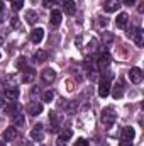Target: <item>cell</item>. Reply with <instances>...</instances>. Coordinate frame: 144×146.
<instances>
[{"label":"cell","instance_id":"obj_4","mask_svg":"<svg viewBox=\"0 0 144 146\" xmlns=\"http://www.w3.org/2000/svg\"><path fill=\"white\" fill-rule=\"evenodd\" d=\"M129 80H131L132 83H141V82H143V72H141V68H137V66L131 68V72H129Z\"/></svg>","mask_w":144,"mask_h":146},{"label":"cell","instance_id":"obj_20","mask_svg":"<svg viewBox=\"0 0 144 146\" xmlns=\"http://www.w3.org/2000/svg\"><path fill=\"white\" fill-rule=\"evenodd\" d=\"M71 136H73V131H71V129H65L63 133H59V138H58L59 145H65L68 139H71Z\"/></svg>","mask_w":144,"mask_h":146},{"label":"cell","instance_id":"obj_30","mask_svg":"<svg viewBox=\"0 0 144 146\" xmlns=\"http://www.w3.org/2000/svg\"><path fill=\"white\" fill-rule=\"evenodd\" d=\"M107 24H108V21L105 19V17H104V19H100V26H102V27H107Z\"/></svg>","mask_w":144,"mask_h":146},{"label":"cell","instance_id":"obj_14","mask_svg":"<svg viewBox=\"0 0 144 146\" xmlns=\"http://www.w3.org/2000/svg\"><path fill=\"white\" fill-rule=\"evenodd\" d=\"M112 95H114V99H122V95H124V83H122V80H119V82L114 85Z\"/></svg>","mask_w":144,"mask_h":146},{"label":"cell","instance_id":"obj_35","mask_svg":"<svg viewBox=\"0 0 144 146\" xmlns=\"http://www.w3.org/2000/svg\"><path fill=\"white\" fill-rule=\"evenodd\" d=\"M2 10H3V3L0 2V14H2Z\"/></svg>","mask_w":144,"mask_h":146},{"label":"cell","instance_id":"obj_8","mask_svg":"<svg viewBox=\"0 0 144 146\" xmlns=\"http://www.w3.org/2000/svg\"><path fill=\"white\" fill-rule=\"evenodd\" d=\"M27 112H29L31 115H34V117L39 115V114H42V104H41V102H36V100L31 102V104L27 106Z\"/></svg>","mask_w":144,"mask_h":146},{"label":"cell","instance_id":"obj_16","mask_svg":"<svg viewBox=\"0 0 144 146\" xmlns=\"http://www.w3.org/2000/svg\"><path fill=\"white\" fill-rule=\"evenodd\" d=\"M2 138H3V141H14V139L17 138V129H15V127H9V129H5L3 134H2Z\"/></svg>","mask_w":144,"mask_h":146},{"label":"cell","instance_id":"obj_22","mask_svg":"<svg viewBox=\"0 0 144 146\" xmlns=\"http://www.w3.org/2000/svg\"><path fill=\"white\" fill-rule=\"evenodd\" d=\"M26 21L31 24V26H34L37 22V14H36V10H27L26 12Z\"/></svg>","mask_w":144,"mask_h":146},{"label":"cell","instance_id":"obj_15","mask_svg":"<svg viewBox=\"0 0 144 146\" xmlns=\"http://www.w3.org/2000/svg\"><path fill=\"white\" fill-rule=\"evenodd\" d=\"M19 88L17 87H9V88H5V97L9 99V100H17L19 99Z\"/></svg>","mask_w":144,"mask_h":146},{"label":"cell","instance_id":"obj_11","mask_svg":"<svg viewBox=\"0 0 144 146\" xmlns=\"http://www.w3.org/2000/svg\"><path fill=\"white\" fill-rule=\"evenodd\" d=\"M42 37H44V29L36 27V29H32V31H31V41H32V42L39 44V42L42 41Z\"/></svg>","mask_w":144,"mask_h":146},{"label":"cell","instance_id":"obj_21","mask_svg":"<svg viewBox=\"0 0 144 146\" xmlns=\"http://www.w3.org/2000/svg\"><path fill=\"white\" fill-rule=\"evenodd\" d=\"M48 60V53L44 51V49H37L36 53H34V61L37 63H44Z\"/></svg>","mask_w":144,"mask_h":146},{"label":"cell","instance_id":"obj_32","mask_svg":"<svg viewBox=\"0 0 144 146\" xmlns=\"http://www.w3.org/2000/svg\"><path fill=\"white\" fill-rule=\"evenodd\" d=\"M122 2H124V3H126V5H132V3H134V2H136V0H122Z\"/></svg>","mask_w":144,"mask_h":146},{"label":"cell","instance_id":"obj_26","mask_svg":"<svg viewBox=\"0 0 144 146\" xmlns=\"http://www.w3.org/2000/svg\"><path fill=\"white\" fill-rule=\"evenodd\" d=\"M10 26H12L14 29H22V24H20V21H19L17 15H14V17L10 19Z\"/></svg>","mask_w":144,"mask_h":146},{"label":"cell","instance_id":"obj_34","mask_svg":"<svg viewBox=\"0 0 144 146\" xmlns=\"http://www.w3.org/2000/svg\"><path fill=\"white\" fill-rule=\"evenodd\" d=\"M3 102H5V100H3V99L0 97V107H3Z\"/></svg>","mask_w":144,"mask_h":146},{"label":"cell","instance_id":"obj_17","mask_svg":"<svg viewBox=\"0 0 144 146\" xmlns=\"http://www.w3.org/2000/svg\"><path fill=\"white\" fill-rule=\"evenodd\" d=\"M132 41L136 42V46H143L144 44V31L143 29H136L132 33Z\"/></svg>","mask_w":144,"mask_h":146},{"label":"cell","instance_id":"obj_37","mask_svg":"<svg viewBox=\"0 0 144 146\" xmlns=\"http://www.w3.org/2000/svg\"><path fill=\"white\" fill-rule=\"evenodd\" d=\"M0 146H5V141H3V139H2V141H0Z\"/></svg>","mask_w":144,"mask_h":146},{"label":"cell","instance_id":"obj_18","mask_svg":"<svg viewBox=\"0 0 144 146\" xmlns=\"http://www.w3.org/2000/svg\"><path fill=\"white\" fill-rule=\"evenodd\" d=\"M61 21H63V14H61V10L54 9V10L51 12V24H53V26H59Z\"/></svg>","mask_w":144,"mask_h":146},{"label":"cell","instance_id":"obj_36","mask_svg":"<svg viewBox=\"0 0 144 146\" xmlns=\"http://www.w3.org/2000/svg\"><path fill=\"white\" fill-rule=\"evenodd\" d=\"M2 44H3V37L0 36V46H2Z\"/></svg>","mask_w":144,"mask_h":146},{"label":"cell","instance_id":"obj_31","mask_svg":"<svg viewBox=\"0 0 144 146\" xmlns=\"http://www.w3.org/2000/svg\"><path fill=\"white\" fill-rule=\"evenodd\" d=\"M51 3H53L51 0H42V5H44L46 9H48V7H51Z\"/></svg>","mask_w":144,"mask_h":146},{"label":"cell","instance_id":"obj_25","mask_svg":"<svg viewBox=\"0 0 144 146\" xmlns=\"http://www.w3.org/2000/svg\"><path fill=\"white\" fill-rule=\"evenodd\" d=\"M5 110H7V114H10V115H14L15 112H19V110H17V102H15V100H10V104L7 106Z\"/></svg>","mask_w":144,"mask_h":146},{"label":"cell","instance_id":"obj_5","mask_svg":"<svg viewBox=\"0 0 144 146\" xmlns=\"http://www.w3.org/2000/svg\"><path fill=\"white\" fill-rule=\"evenodd\" d=\"M41 78H42L44 83H53L56 80V72L53 68H46V70H42V73H41Z\"/></svg>","mask_w":144,"mask_h":146},{"label":"cell","instance_id":"obj_7","mask_svg":"<svg viewBox=\"0 0 144 146\" xmlns=\"http://www.w3.org/2000/svg\"><path fill=\"white\" fill-rule=\"evenodd\" d=\"M34 78H36V72L32 68H26L22 72V75H20L22 83H31V82H34Z\"/></svg>","mask_w":144,"mask_h":146},{"label":"cell","instance_id":"obj_38","mask_svg":"<svg viewBox=\"0 0 144 146\" xmlns=\"http://www.w3.org/2000/svg\"><path fill=\"white\" fill-rule=\"evenodd\" d=\"M0 56H2V54H0Z\"/></svg>","mask_w":144,"mask_h":146},{"label":"cell","instance_id":"obj_10","mask_svg":"<svg viewBox=\"0 0 144 146\" xmlns=\"http://www.w3.org/2000/svg\"><path fill=\"white\" fill-rule=\"evenodd\" d=\"M108 65H110V54H108V51H102L100 54H98V66L100 68H107Z\"/></svg>","mask_w":144,"mask_h":146},{"label":"cell","instance_id":"obj_29","mask_svg":"<svg viewBox=\"0 0 144 146\" xmlns=\"http://www.w3.org/2000/svg\"><path fill=\"white\" fill-rule=\"evenodd\" d=\"M119 146H132V141H126V139H122V141L119 143Z\"/></svg>","mask_w":144,"mask_h":146},{"label":"cell","instance_id":"obj_33","mask_svg":"<svg viewBox=\"0 0 144 146\" xmlns=\"http://www.w3.org/2000/svg\"><path fill=\"white\" fill-rule=\"evenodd\" d=\"M51 2H53V3H63L65 0H51Z\"/></svg>","mask_w":144,"mask_h":146},{"label":"cell","instance_id":"obj_12","mask_svg":"<svg viewBox=\"0 0 144 146\" xmlns=\"http://www.w3.org/2000/svg\"><path fill=\"white\" fill-rule=\"evenodd\" d=\"M127 22H129V15H127L126 12H120V14L117 15V19H115V24H117V27H120V29H126V27H127Z\"/></svg>","mask_w":144,"mask_h":146},{"label":"cell","instance_id":"obj_19","mask_svg":"<svg viewBox=\"0 0 144 146\" xmlns=\"http://www.w3.org/2000/svg\"><path fill=\"white\" fill-rule=\"evenodd\" d=\"M12 122H14V127H22L26 124V119H24V114L20 112H15L12 115Z\"/></svg>","mask_w":144,"mask_h":146},{"label":"cell","instance_id":"obj_3","mask_svg":"<svg viewBox=\"0 0 144 146\" xmlns=\"http://www.w3.org/2000/svg\"><path fill=\"white\" fill-rule=\"evenodd\" d=\"M120 7H122V5H120V0H107V2L104 3V10H105V12H108V14L117 12Z\"/></svg>","mask_w":144,"mask_h":146},{"label":"cell","instance_id":"obj_1","mask_svg":"<svg viewBox=\"0 0 144 146\" xmlns=\"http://www.w3.org/2000/svg\"><path fill=\"white\" fill-rule=\"evenodd\" d=\"M100 121H102V124H104L105 127L114 126V122L117 121V112H115V109H114L112 106L105 107V109L102 110V114H100Z\"/></svg>","mask_w":144,"mask_h":146},{"label":"cell","instance_id":"obj_13","mask_svg":"<svg viewBox=\"0 0 144 146\" xmlns=\"http://www.w3.org/2000/svg\"><path fill=\"white\" fill-rule=\"evenodd\" d=\"M63 10H65V14L73 15V14L76 12V3H75L73 0H65V2H63Z\"/></svg>","mask_w":144,"mask_h":146},{"label":"cell","instance_id":"obj_27","mask_svg":"<svg viewBox=\"0 0 144 146\" xmlns=\"http://www.w3.org/2000/svg\"><path fill=\"white\" fill-rule=\"evenodd\" d=\"M10 3H12V9L14 10H20L22 5H24V0H10Z\"/></svg>","mask_w":144,"mask_h":146},{"label":"cell","instance_id":"obj_28","mask_svg":"<svg viewBox=\"0 0 144 146\" xmlns=\"http://www.w3.org/2000/svg\"><path fill=\"white\" fill-rule=\"evenodd\" d=\"M73 146H88V141L87 139H83V138H80V139H76L75 141V145Z\"/></svg>","mask_w":144,"mask_h":146},{"label":"cell","instance_id":"obj_9","mask_svg":"<svg viewBox=\"0 0 144 146\" xmlns=\"http://www.w3.org/2000/svg\"><path fill=\"white\" fill-rule=\"evenodd\" d=\"M134 136H136L134 127H131V126L122 127V134H120V138H122V139H126V141H132V139H134Z\"/></svg>","mask_w":144,"mask_h":146},{"label":"cell","instance_id":"obj_6","mask_svg":"<svg viewBox=\"0 0 144 146\" xmlns=\"http://www.w3.org/2000/svg\"><path fill=\"white\" fill-rule=\"evenodd\" d=\"M31 138H32L34 141H42V138H44V127H42V124H36V126L32 127Z\"/></svg>","mask_w":144,"mask_h":146},{"label":"cell","instance_id":"obj_24","mask_svg":"<svg viewBox=\"0 0 144 146\" xmlns=\"http://www.w3.org/2000/svg\"><path fill=\"white\" fill-rule=\"evenodd\" d=\"M53 99H54V94H53V90H46V92H42V100H44L46 104L53 102Z\"/></svg>","mask_w":144,"mask_h":146},{"label":"cell","instance_id":"obj_2","mask_svg":"<svg viewBox=\"0 0 144 146\" xmlns=\"http://www.w3.org/2000/svg\"><path fill=\"white\" fill-rule=\"evenodd\" d=\"M112 78H114V73L107 72L104 76H102V80H100V85H98V95H100L102 99H105L108 94H110V82H112Z\"/></svg>","mask_w":144,"mask_h":146},{"label":"cell","instance_id":"obj_23","mask_svg":"<svg viewBox=\"0 0 144 146\" xmlns=\"http://www.w3.org/2000/svg\"><path fill=\"white\" fill-rule=\"evenodd\" d=\"M49 119H51V122H53V131H58V122H59V115H58V112H49Z\"/></svg>","mask_w":144,"mask_h":146}]
</instances>
